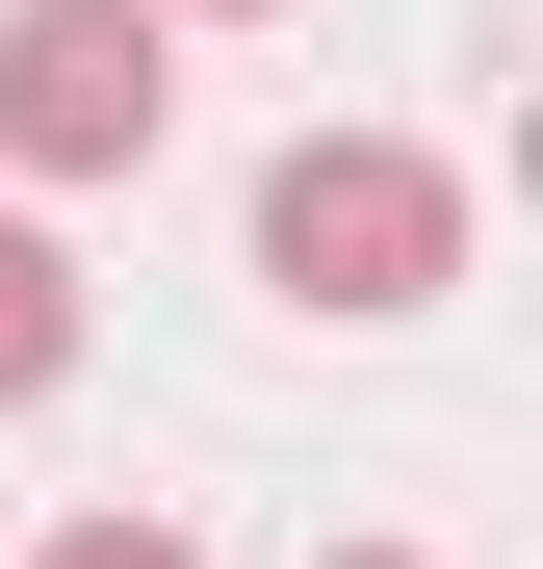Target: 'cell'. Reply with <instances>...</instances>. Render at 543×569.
Segmentation results:
<instances>
[{
  "mask_svg": "<svg viewBox=\"0 0 543 569\" xmlns=\"http://www.w3.org/2000/svg\"><path fill=\"white\" fill-rule=\"evenodd\" d=\"M259 284L285 311H440L466 284V181L414 130H285L259 156Z\"/></svg>",
  "mask_w": 543,
  "mask_h": 569,
  "instance_id": "obj_1",
  "label": "cell"
},
{
  "mask_svg": "<svg viewBox=\"0 0 543 569\" xmlns=\"http://www.w3.org/2000/svg\"><path fill=\"white\" fill-rule=\"evenodd\" d=\"M181 130V27L155 0H0V156L27 181H130Z\"/></svg>",
  "mask_w": 543,
  "mask_h": 569,
  "instance_id": "obj_2",
  "label": "cell"
},
{
  "mask_svg": "<svg viewBox=\"0 0 543 569\" xmlns=\"http://www.w3.org/2000/svg\"><path fill=\"white\" fill-rule=\"evenodd\" d=\"M52 389H78V259L0 208V415H52Z\"/></svg>",
  "mask_w": 543,
  "mask_h": 569,
  "instance_id": "obj_3",
  "label": "cell"
},
{
  "mask_svg": "<svg viewBox=\"0 0 543 569\" xmlns=\"http://www.w3.org/2000/svg\"><path fill=\"white\" fill-rule=\"evenodd\" d=\"M27 569H208V543H181V518H52Z\"/></svg>",
  "mask_w": 543,
  "mask_h": 569,
  "instance_id": "obj_4",
  "label": "cell"
},
{
  "mask_svg": "<svg viewBox=\"0 0 543 569\" xmlns=\"http://www.w3.org/2000/svg\"><path fill=\"white\" fill-rule=\"evenodd\" d=\"M155 27H285V0H155Z\"/></svg>",
  "mask_w": 543,
  "mask_h": 569,
  "instance_id": "obj_5",
  "label": "cell"
},
{
  "mask_svg": "<svg viewBox=\"0 0 543 569\" xmlns=\"http://www.w3.org/2000/svg\"><path fill=\"white\" fill-rule=\"evenodd\" d=\"M336 569H414V543H336Z\"/></svg>",
  "mask_w": 543,
  "mask_h": 569,
  "instance_id": "obj_6",
  "label": "cell"
}]
</instances>
